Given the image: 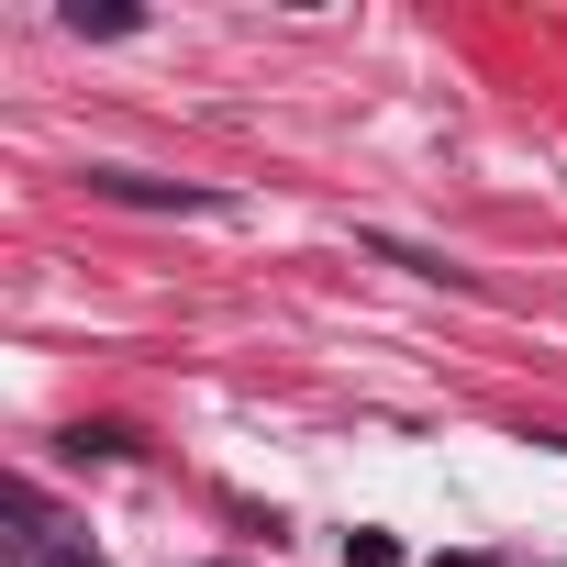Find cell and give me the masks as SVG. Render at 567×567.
Returning <instances> with one entry per match:
<instances>
[{"label": "cell", "mask_w": 567, "mask_h": 567, "mask_svg": "<svg viewBox=\"0 0 567 567\" xmlns=\"http://www.w3.org/2000/svg\"><path fill=\"white\" fill-rule=\"evenodd\" d=\"M45 567H90V556H68V545H45Z\"/></svg>", "instance_id": "obj_3"}, {"label": "cell", "mask_w": 567, "mask_h": 567, "mask_svg": "<svg viewBox=\"0 0 567 567\" xmlns=\"http://www.w3.org/2000/svg\"><path fill=\"white\" fill-rule=\"evenodd\" d=\"M68 34H134V12H123V0H101V12H90V0H68Z\"/></svg>", "instance_id": "obj_2"}, {"label": "cell", "mask_w": 567, "mask_h": 567, "mask_svg": "<svg viewBox=\"0 0 567 567\" xmlns=\"http://www.w3.org/2000/svg\"><path fill=\"white\" fill-rule=\"evenodd\" d=\"M90 189L123 200V212H212V189H178V178H145V167H90Z\"/></svg>", "instance_id": "obj_1"}]
</instances>
